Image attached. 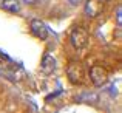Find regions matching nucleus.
Returning <instances> with one entry per match:
<instances>
[{
    "label": "nucleus",
    "mask_w": 122,
    "mask_h": 113,
    "mask_svg": "<svg viewBox=\"0 0 122 113\" xmlns=\"http://www.w3.org/2000/svg\"><path fill=\"white\" fill-rule=\"evenodd\" d=\"M70 42L76 50H83L88 45V34L83 28H74L70 34Z\"/></svg>",
    "instance_id": "nucleus-1"
},
{
    "label": "nucleus",
    "mask_w": 122,
    "mask_h": 113,
    "mask_svg": "<svg viewBox=\"0 0 122 113\" xmlns=\"http://www.w3.org/2000/svg\"><path fill=\"white\" fill-rule=\"evenodd\" d=\"M90 79H91V82L96 87H102L108 81V73L102 65H94L90 70Z\"/></svg>",
    "instance_id": "nucleus-2"
},
{
    "label": "nucleus",
    "mask_w": 122,
    "mask_h": 113,
    "mask_svg": "<svg viewBox=\"0 0 122 113\" xmlns=\"http://www.w3.org/2000/svg\"><path fill=\"white\" fill-rule=\"evenodd\" d=\"M66 75H68V79L73 84H82L83 82V68H82L81 64H77V62H71L66 67Z\"/></svg>",
    "instance_id": "nucleus-3"
},
{
    "label": "nucleus",
    "mask_w": 122,
    "mask_h": 113,
    "mask_svg": "<svg viewBox=\"0 0 122 113\" xmlns=\"http://www.w3.org/2000/svg\"><path fill=\"white\" fill-rule=\"evenodd\" d=\"M30 28H31V33L36 37L42 39V40H45V39L48 37V28L40 19H33L31 23H30Z\"/></svg>",
    "instance_id": "nucleus-4"
},
{
    "label": "nucleus",
    "mask_w": 122,
    "mask_h": 113,
    "mask_svg": "<svg viewBox=\"0 0 122 113\" xmlns=\"http://www.w3.org/2000/svg\"><path fill=\"white\" fill-rule=\"evenodd\" d=\"M102 12V2L101 0H86L85 3V14L88 17H97Z\"/></svg>",
    "instance_id": "nucleus-5"
},
{
    "label": "nucleus",
    "mask_w": 122,
    "mask_h": 113,
    "mask_svg": "<svg viewBox=\"0 0 122 113\" xmlns=\"http://www.w3.org/2000/svg\"><path fill=\"white\" fill-rule=\"evenodd\" d=\"M40 68L45 75H51V73L56 70V59H54L53 56H50V54H46V56L43 57V60H42V64H40Z\"/></svg>",
    "instance_id": "nucleus-6"
},
{
    "label": "nucleus",
    "mask_w": 122,
    "mask_h": 113,
    "mask_svg": "<svg viewBox=\"0 0 122 113\" xmlns=\"http://www.w3.org/2000/svg\"><path fill=\"white\" fill-rule=\"evenodd\" d=\"M0 5L8 12H19L20 11V2L19 0H2Z\"/></svg>",
    "instance_id": "nucleus-7"
},
{
    "label": "nucleus",
    "mask_w": 122,
    "mask_h": 113,
    "mask_svg": "<svg viewBox=\"0 0 122 113\" xmlns=\"http://www.w3.org/2000/svg\"><path fill=\"white\" fill-rule=\"evenodd\" d=\"M79 99L83 102H97L99 101V96L96 95V93H88V91H85L83 95L79 96Z\"/></svg>",
    "instance_id": "nucleus-8"
},
{
    "label": "nucleus",
    "mask_w": 122,
    "mask_h": 113,
    "mask_svg": "<svg viewBox=\"0 0 122 113\" xmlns=\"http://www.w3.org/2000/svg\"><path fill=\"white\" fill-rule=\"evenodd\" d=\"M116 22H117V27H122V6L119 5L116 8Z\"/></svg>",
    "instance_id": "nucleus-9"
},
{
    "label": "nucleus",
    "mask_w": 122,
    "mask_h": 113,
    "mask_svg": "<svg viewBox=\"0 0 122 113\" xmlns=\"http://www.w3.org/2000/svg\"><path fill=\"white\" fill-rule=\"evenodd\" d=\"M26 5H36V3H39V0H23Z\"/></svg>",
    "instance_id": "nucleus-10"
},
{
    "label": "nucleus",
    "mask_w": 122,
    "mask_h": 113,
    "mask_svg": "<svg viewBox=\"0 0 122 113\" xmlns=\"http://www.w3.org/2000/svg\"><path fill=\"white\" fill-rule=\"evenodd\" d=\"M70 3H71V5H79V3H82L83 0H68Z\"/></svg>",
    "instance_id": "nucleus-11"
},
{
    "label": "nucleus",
    "mask_w": 122,
    "mask_h": 113,
    "mask_svg": "<svg viewBox=\"0 0 122 113\" xmlns=\"http://www.w3.org/2000/svg\"><path fill=\"white\" fill-rule=\"evenodd\" d=\"M101 2H110V0H101Z\"/></svg>",
    "instance_id": "nucleus-12"
}]
</instances>
